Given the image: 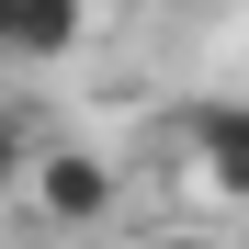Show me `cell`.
Returning a JSON list of instances; mask_svg holds the SVG:
<instances>
[{"instance_id":"1","label":"cell","mask_w":249,"mask_h":249,"mask_svg":"<svg viewBox=\"0 0 249 249\" xmlns=\"http://www.w3.org/2000/svg\"><path fill=\"white\" fill-rule=\"evenodd\" d=\"M12 193H23L46 227H68V238H79V227H102V215H113V193H124V181H113V159H102V147L46 136V147H34V170H23Z\"/></svg>"},{"instance_id":"3","label":"cell","mask_w":249,"mask_h":249,"mask_svg":"<svg viewBox=\"0 0 249 249\" xmlns=\"http://www.w3.org/2000/svg\"><path fill=\"white\" fill-rule=\"evenodd\" d=\"M79 34H91V0H0V57H23V68L68 57Z\"/></svg>"},{"instance_id":"4","label":"cell","mask_w":249,"mask_h":249,"mask_svg":"<svg viewBox=\"0 0 249 249\" xmlns=\"http://www.w3.org/2000/svg\"><path fill=\"white\" fill-rule=\"evenodd\" d=\"M46 136H57V113H46V102H0V193L34 170V147H46Z\"/></svg>"},{"instance_id":"5","label":"cell","mask_w":249,"mask_h":249,"mask_svg":"<svg viewBox=\"0 0 249 249\" xmlns=\"http://www.w3.org/2000/svg\"><path fill=\"white\" fill-rule=\"evenodd\" d=\"M147 249H227L215 227H170V238H147Z\"/></svg>"},{"instance_id":"2","label":"cell","mask_w":249,"mask_h":249,"mask_svg":"<svg viewBox=\"0 0 249 249\" xmlns=\"http://www.w3.org/2000/svg\"><path fill=\"white\" fill-rule=\"evenodd\" d=\"M181 170L193 193H215V204H249V91H215V102H181Z\"/></svg>"}]
</instances>
